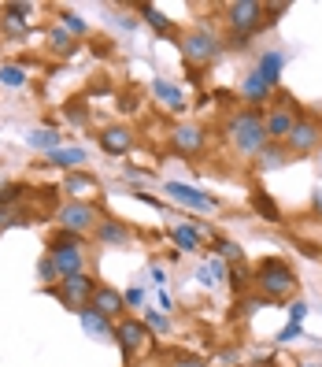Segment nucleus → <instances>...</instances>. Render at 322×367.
I'll list each match as a JSON object with an SVG mask.
<instances>
[{
    "instance_id": "4be33fe9",
    "label": "nucleus",
    "mask_w": 322,
    "mask_h": 367,
    "mask_svg": "<svg viewBox=\"0 0 322 367\" xmlns=\"http://www.w3.org/2000/svg\"><path fill=\"white\" fill-rule=\"evenodd\" d=\"M152 93L160 97L167 108H186V100H182V89H178V86H171L167 78H152Z\"/></svg>"
},
{
    "instance_id": "ea45409f",
    "label": "nucleus",
    "mask_w": 322,
    "mask_h": 367,
    "mask_svg": "<svg viewBox=\"0 0 322 367\" xmlns=\"http://www.w3.org/2000/svg\"><path fill=\"white\" fill-rule=\"evenodd\" d=\"M52 274H56V268H52V260L45 256V260H41V279H52Z\"/></svg>"
},
{
    "instance_id": "c9c22d12",
    "label": "nucleus",
    "mask_w": 322,
    "mask_h": 367,
    "mask_svg": "<svg viewBox=\"0 0 322 367\" xmlns=\"http://www.w3.org/2000/svg\"><path fill=\"white\" fill-rule=\"evenodd\" d=\"M171 367H204V360L200 356H174Z\"/></svg>"
},
{
    "instance_id": "ddd939ff",
    "label": "nucleus",
    "mask_w": 322,
    "mask_h": 367,
    "mask_svg": "<svg viewBox=\"0 0 322 367\" xmlns=\"http://www.w3.org/2000/svg\"><path fill=\"white\" fill-rule=\"evenodd\" d=\"M130 145H134V137L126 126H108L104 134H100V149H104L108 156H123V152H130Z\"/></svg>"
},
{
    "instance_id": "58836bf2",
    "label": "nucleus",
    "mask_w": 322,
    "mask_h": 367,
    "mask_svg": "<svg viewBox=\"0 0 322 367\" xmlns=\"http://www.w3.org/2000/svg\"><path fill=\"white\" fill-rule=\"evenodd\" d=\"M230 286H234V289H245V271H241V268L230 271Z\"/></svg>"
},
{
    "instance_id": "72a5a7b5",
    "label": "nucleus",
    "mask_w": 322,
    "mask_h": 367,
    "mask_svg": "<svg viewBox=\"0 0 322 367\" xmlns=\"http://www.w3.org/2000/svg\"><path fill=\"white\" fill-rule=\"evenodd\" d=\"M304 316H308V305H304V300L289 305V323H304Z\"/></svg>"
},
{
    "instance_id": "f3484780",
    "label": "nucleus",
    "mask_w": 322,
    "mask_h": 367,
    "mask_svg": "<svg viewBox=\"0 0 322 367\" xmlns=\"http://www.w3.org/2000/svg\"><path fill=\"white\" fill-rule=\"evenodd\" d=\"M63 193L89 197V193H97V178H93V174H82V171H71L67 178H63Z\"/></svg>"
},
{
    "instance_id": "a19ab883",
    "label": "nucleus",
    "mask_w": 322,
    "mask_h": 367,
    "mask_svg": "<svg viewBox=\"0 0 322 367\" xmlns=\"http://www.w3.org/2000/svg\"><path fill=\"white\" fill-rule=\"evenodd\" d=\"M152 282H156V286H163V282H167V274H163V268H152Z\"/></svg>"
},
{
    "instance_id": "cd10ccee",
    "label": "nucleus",
    "mask_w": 322,
    "mask_h": 367,
    "mask_svg": "<svg viewBox=\"0 0 322 367\" xmlns=\"http://www.w3.org/2000/svg\"><path fill=\"white\" fill-rule=\"evenodd\" d=\"M141 15H145V23H149V26H156L160 34H167V30H171V19H167V15H163L156 4H145V8H141Z\"/></svg>"
},
{
    "instance_id": "4c0bfd02",
    "label": "nucleus",
    "mask_w": 322,
    "mask_h": 367,
    "mask_svg": "<svg viewBox=\"0 0 322 367\" xmlns=\"http://www.w3.org/2000/svg\"><path fill=\"white\" fill-rule=\"evenodd\" d=\"M293 338H300V323H289V327H285L282 334H278V342H293Z\"/></svg>"
},
{
    "instance_id": "c756f323",
    "label": "nucleus",
    "mask_w": 322,
    "mask_h": 367,
    "mask_svg": "<svg viewBox=\"0 0 322 367\" xmlns=\"http://www.w3.org/2000/svg\"><path fill=\"white\" fill-rule=\"evenodd\" d=\"M60 23H63V30H67V34H78V38L86 34V19H78L75 12H60Z\"/></svg>"
},
{
    "instance_id": "0eeeda50",
    "label": "nucleus",
    "mask_w": 322,
    "mask_h": 367,
    "mask_svg": "<svg viewBox=\"0 0 322 367\" xmlns=\"http://www.w3.org/2000/svg\"><path fill=\"white\" fill-rule=\"evenodd\" d=\"M163 193H171V200H178V204L193 208V212H215V208H219L215 197L200 193V189L186 186V182H167V186H163Z\"/></svg>"
},
{
    "instance_id": "4468645a",
    "label": "nucleus",
    "mask_w": 322,
    "mask_h": 367,
    "mask_svg": "<svg viewBox=\"0 0 322 367\" xmlns=\"http://www.w3.org/2000/svg\"><path fill=\"white\" fill-rule=\"evenodd\" d=\"M123 305H126V300H123V293L112 289V286H100V289L93 293V311H100L104 319H112L115 311H123Z\"/></svg>"
},
{
    "instance_id": "393cba45",
    "label": "nucleus",
    "mask_w": 322,
    "mask_h": 367,
    "mask_svg": "<svg viewBox=\"0 0 322 367\" xmlns=\"http://www.w3.org/2000/svg\"><path fill=\"white\" fill-rule=\"evenodd\" d=\"M219 279H226V268H223L219 260H215V263H200V268H197V282H200L204 289H211Z\"/></svg>"
},
{
    "instance_id": "c85d7f7f",
    "label": "nucleus",
    "mask_w": 322,
    "mask_h": 367,
    "mask_svg": "<svg viewBox=\"0 0 322 367\" xmlns=\"http://www.w3.org/2000/svg\"><path fill=\"white\" fill-rule=\"evenodd\" d=\"M49 41H52V49H56V52H75V38H71L63 26H52Z\"/></svg>"
},
{
    "instance_id": "412c9836",
    "label": "nucleus",
    "mask_w": 322,
    "mask_h": 367,
    "mask_svg": "<svg viewBox=\"0 0 322 367\" xmlns=\"http://www.w3.org/2000/svg\"><path fill=\"white\" fill-rule=\"evenodd\" d=\"M49 160L56 163V167L75 171V167H82V163H89V152L86 149H56V152H49Z\"/></svg>"
},
{
    "instance_id": "6ab92c4d",
    "label": "nucleus",
    "mask_w": 322,
    "mask_h": 367,
    "mask_svg": "<svg viewBox=\"0 0 322 367\" xmlns=\"http://www.w3.org/2000/svg\"><path fill=\"white\" fill-rule=\"evenodd\" d=\"M171 241L178 245L182 252H197L200 249V230H193V226H186V223H174Z\"/></svg>"
},
{
    "instance_id": "2eb2a0df",
    "label": "nucleus",
    "mask_w": 322,
    "mask_h": 367,
    "mask_svg": "<svg viewBox=\"0 0 322 367\" xmlns=\"http://www.w3.org/2000/svg\"><path fill=\"white\" fill-rule=\"evenodd\" d=\"M285 160H289V152H285L282 141H267L263 149L256 152V163H260L263 171H278V167H285Z\"/></svg>"
},
{
    "instance_id": "7ed1b4c3",
    "label": "nucleus",
    "mask_w": 322,
    "mask_h": 367,
    "mask_svg": "<svg viewBox=\"0 0 322 367\" xmlns=\"http://www.w3.org/2000/svg\"><path fill=\"white\" fill-rule=\"evenodd\" d=\"M226 23H230L234 34L252 38V34L263 26V4H256V0H234V4L226 8Z\"/></svg>"
},
{
    "instance_id": "f03ea898",
    "label": "nucleus",
    "mask_w": 322,
    "mask_h": 367,
    "mask_svg": "<svg viewBox=\"0 0 322 367\" xmlns=\"http://www.w3.org/2000/svg\"><path fill=\"white\" fill-rule=\"evenodd\" d=\"M256 282H260V289H263V297L267 300H274V297H285L293 286H297V274H293L289 263H282V260H263L260 268H256Z\"/></svg>"
},
{
    "instance_id": "9d476101",
    "label": "nucleus",
    "mask_w": 322,
    "mask_h": 367,
    "mask_svg": "<svg viewBox=\"0 0 322 367\" xmlns=\"http://www.w3.org/2000/svg\"><path fill=\"white\" fill-rule=\"evenodd\" d=\"M49 260H52V268H56L60 279H71V274H82V263H86V256H82L78 245H52Z\"/></svg>"
},
{
    "instance_id": "aec40b11",
    "label": "nucleus",
    "mask_w": 322,
    "mask_h": 367,
    "mask_svg": "<svg viewBox=\"0 0 322 367\" xmlns=\"http://www.w3.org/2000/svg\"><path fill=\"white\" fill-rule=\"evenodd\" d=\"M26 145H30V149H41V152H56V149H63V145H60V134L49 130V126H41V130L26 134Z\"/></svg>"
},
{
    "instance_id": "9b49d317",
    "label": "nucleus",
    "mask_w": 322,
    "mask_h": 367,
    "mask_svg": "<svg viewBox=\"0 0 322 367\" xmlns=\"http://www.w3.org/2000/svg\"><path fill=\"white\" fill-rule=\"evenodd\" d=\"M171 141H174V149L178 152H204V145H208V134L200 130V126H174V134H171Z\"/></svg>"
},
{
    "instance_id": "6e6552de",
    "label": "nucleus",
    "mask_w": 322,
    "mask_h": 367,
    "mask_svg": "<svg viewBox=\"0 0 322 367\" xmlns=\"http://www.w3.org/2000/svg\"><path fill=\"white\" fill-rule=\"evenodd\" d=\"M97 293V286H93V279H89L86 271L82 274H71V279H63L60 282V297L67 300L71 308H86V300Z\"/></svg>"
},
{
    "instance_id": "79ce46f5",
    "label": "nucleus",
    "mask_w": 322,
    "mask_h": 367,
    "mask_svg": "<svg viewBox=\"0 0 322 367\" xmlns=\"http://www.w3.org/2000/svg\"><path fill=\"white\" fill-rule=\"evenodd\" d=\"M311 208H315V212L322 215V189H319V193H315V197H311Z\"/></svg>"
},
{
    "instance_id": "2f4dec72",
    "label": "nucleus",
    "mask_w": 322,
    "mask_h": 367,
    "mask_svg": "<svg viewBox=\"0 0 322 367\" xmlns=\"http://www.w3.org/2000/svg\"><path fill=\"white\" fill-rule=\"evenodd\" d=\"M219 252H223L226 256V260H241V245H237V241H219Z\"/></svg>"
},
{
    "instance_id": "39448f33",
    "label": "nucleus",
    "mask_w": 322,
    "mask_h": 367,
    "mask_svg": "<svg viewBox=\"0 0 322 367\" xmlns=\"http://www.w3.org/2000/svg\"><path fill=\"white\" fill-rule=\"evenodd\" d=\"M56 223H60V230H67V234H89V230H97V212L86 204V200H75V204H63L60 212H56Z\"/></svg>"
},
{
    "instance_id": "f704fd0d",
    "label": "nucleus",
    "mask_w": 322,
    "mask_h": 367,
    "mask_svg": "<svg viewBox=\"0 0 322 367\" xmlns=\"http://www.w3.org/2000/svg\"><path fill=\"white\" fill-rule=\"evenodd\" d=\"M267 305V297H252V300H245L241 305V316H256V311H260Z\"/></svg>"
},
{
    "instance_id": "5701e85b",
    "label": "nucleus",
    "mask_w": 322,
    "mask_h": 367,
    "mask_svg": "<svg viewBox=\"0 0 322 367\" xmlns=\"http://www.w3.org/2000/svg\"><path fill=\"white\" fill-rule=\"evenodd\" d=\"M82 330H86V334H93V338H112V327H108V319L100 316V311H93V308L82 311Z\"/></svg>"
},
{
    "instance_id": "473e14b6",
    "label": "nucleus",
    "mask_w": 322,
    "mask_h": 367,
    "mask_svg": "<svg viewBox=\"0 0 322 367\" xmlns=\"http://www.w3.org/2000/svg\"><path fill=\"white\" fill-rule=\"evenodd\" d=\"M123 300H126V305H134V308H141V305H145V289H141V286L126 289V293H123Z\"/></svg>"
},
{
    "instance_id": "1a4fd4ad",
    "label": "nucleus",
    "mask_w": 322,
    "mask_h": 367,
    "mask_svg": "<svg viewBox=\"0 0 322 367\" xmlns=\"http://www.w3.org/2000/svg\"><path fill=\"white\" fill-rule=\"evenodd\" d=\"M115 342L126 356H134L137 348L149 342V323H141V319H123V323L115 327Z\"/></svg>"
},
{
    "instance_id": "20e7f679",
    "label": "nucleus",
    "mask_w": 322,
    "mask_h": 367,
    "mask_svg": "<svg viewBox=\"0 0 322 367\" xmlns=\"http://www.w3.org/2000/svg\"><path fill=\"white\" fill-rule=\"evenodd\" d=\"M219 49H223V45H219V38H215L211 30H200V26H197V30H189L186 38H182V52H186V60L197 63V67H200V63H211V60H215Z\"/></svg>"
},
{
    "instance_id": "37998d69",
    "label": "nucleus",
    "mask_w": 322,
    "mask_h": 367,
    "mask_svg": "<svg viewBox=\"0 0 322 367\" xmlns=\"http://www.w3.org/2000/svg\"><path fill=\"white\" fill-rule=\"evenodd\" d=\"M4 223H8V219H4V212H0V226H4Z\"/></svg>"
},
{
    "instance_id": "a878e982",
    "label": "nucleus",
    "mask_w": 322,
    "mask_h": 367,
    "mask_svg": "<svg viewBox=\"0 0 322 367\" xmlns=\"http://www.w3.org/2000/svg\"><path fill=\"white\" fill-rule=\"evenodd\" d=\"M0 82H4L8 89H19V86H26V71L19 63H4V67H0Z\"/></svg>"
},
{
    "instance_id": "c03bdc74",
    "label": "nucleus",
    "mask_w": 322,
    "mask_h": 367,
    "mask_svg": "<svg viewBox=\"0 0 322 367\" xmlns=\"http://www.w3.org/2000/svg\"><path fill=\"white\" fill-rule=\"evenodd\" d=\"M304 367H311V364H304Z\"/></svg>"
},
{
    "instance_id": "b1692460",
    "label": "nucleus",
    "mask_w": 322,
    "mask_h": 367,
    "mask_svg": "<svg viewBox=\"0 0 322 367\" xmlns=\"http://www.w3.org/2000/svg\"><path fill=\"white\" fill-rule=\"evenodd\" d=\"M97 237H100V241H108V245H126V241H130V230H126L123 223H100Z\"/></svg>"
},
{
    "instance_id": "423d86ee",
    "label": "nucleus",
    "mask_w": 322,
    "mask_h": 367,
    "mask_svg": "<svg viewBox=\"0 0 322 367\" xmlns=\"http://www.w3.org/2000/svg\"><path fill=\"white\" fill-rule=\"evenodd\" d=\"M319 141H322V130H319L315 119H297L293 134L285 137V152H293V156H308V152H315V149H319Z\"/></svg>"
},
{
    "instance_id": "e433bc0d",
    "label": "nucleus",
    "mask_w": 322,
    "mask_h": 367,
    "mask_svg": "<svg viewBox=\"0 0 322 367\" xmlns=\"http://www.w3.org/2000/svg\"><path fill=\"white\" fill-rule=\"evenodd\" d=\"M19 193H23L19 186H4V189H0V204H12V200L19 197Z\"/></svg>"
},
{
    "instance_id": "f257e3e1",
    "label": "nucleus",
    "mask_w": 322,
    "mask_h": 367,
    "mask_svg": "<svg viewBox=\"0 0 322 367\" xmlns=\"http://www.w3.org/2000/svg\"><path fill=\"white\" fill-rule=\"evenodd\" d=\"M226 130H230V141H234L241 152H248V156H256L267 141H271V137H267V123H263L260 112H237L234 119H230Z\"/></svg>"
},
{
    "instance_id": "a211bd4d",
    "label": "nucleus",
    "mask_w": 322,
    "mask_h": 367,
    "mask_svg": "<svg viewBox=\"0 0 322 367\" xmlns=\"http://www.w3.org/2000/svg\"><path fill=\"white\" fill-rule=\"evenodd\" d=\"M282 67H285V56L282 52H263L260 56V67H256V75H263L267 82H271V86H278V78H282Z\"/></svg>"
},
{
    "instance_id": "f8f14e48",
    "label": "nucleus",
    "mask_w": 322,
    "mask_h": 367,
    "mask_svg": "<svg viewBox=\"0 0 322 367\" xmlns=\"http://www.w3.org/2000/svg\"><path fill=\"white\" fill-rule=\"evenodd\" d=\"M263 123H267V137L285 145V137L293 134V126H297V115H293V108H274Z\"/></svg>"
},
{
    "instance_id": "7c9ffc66",
    "label": "nucleus",
    "mask_w": 322,
    "mask_h": 367,
    "mask_svg": "<svg viewBox=\"0 0 322 367\" xmlns=\"http://www.w3.org/2000/svg\"><path fill=\"white\" fill-rule=\"evenodd\" d=\"M145 323H149L152 330H171V319L163 316V311H149V308H145Z\"/></svg>"
},
{
    "instance_id": "bb28decb",
    "label": "nucleus",
    "mask_w": 322,
    "mask_h": 367,
    "mask_svg": "<svg viewBox=\"0 0 322 367\" xmlns=\"http://www.w3.org/2000/svg\"><path fill=\"white\" fill-rule=\"evenodd\" d=\"M252 208H256V212H260V215H267V219H271V223H278V219H282L278 204H274V200L267 197V193H252Z\"/></svg>"
},
{
    "instance_id": "dca6fc26",
    "label": "nucleus",
    "mask_w": 322,
    "mask_h": 367,
    "mask_svg": "<svg viewBox=\"0 0 322 367\" xmlns=\"http://www.w3.org/2000/svg\"><path fill=\"white\" fill-rule=\"evenodd\" d=\"M271 82H267L263 75H256V71H252V75H248L245 78V86H241V97L248 100V104H267V97H271Z\"/></svg>"
}]
</instances>
